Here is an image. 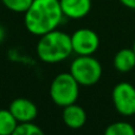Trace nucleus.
I'll return each instance as SVG.
<instances>
[{"mask_svg": "<svg viewBox=\"0 0 135 135\" xmlns=\"http://www.w3.org/2000/svg\"><path fill=\"white\" fill-rule=\"evenodd\" d=\"M64 17L69 19H82L91 9V0H59Z\"/></svg>", "mask_w": 135, "mask_h": 135, "instance_id": "nucleus-8", "label": "nucleus"}, {"mask_svg": "<svg viewBox=\"0 0 135 135\" xmlns=\"http://www.w3.org/2000/svg\"><path fill=\"white\" fill-rule=\"evenodd\" d=\"M18 126V121L9 109H0V135H12Z\"/></svg>", "mask_w": 135, "mask_h": 135, "instance_id": "nucleus-11", "label": "nucleus"}, {"mask_svg": "<svg viewBox=\"0 0 135 135\" xmlns=\"http://www.w3.org/2000/svg\"><path fill=\"white\" fill-rule=\"evenodd\" d=\"M114 107L123 116L135 115V86L128 82H121L114 86L112 93Z\"/></svg>", "mask_w": 135, "mask_h": 135, "instance_id": "nucleus-5", "label": "nucleus"}, {"mask_svg": "<svg viewBox=\"0 0 135 135\" xmlns=\"http://www.w3.org/2000/svg\"><path fill=\"white\" fill-rule=\"evenodd\" d=\"M79 95V84L70 72H62L50 84V97L55 104L66 107L76 103Z\"/></svg>", "mask_w": 135, "mask_h": 135, "instance_id": "nucleus-3", "label": "nucleus"}, {"mask_svg": "<svg viewBox=\"0 0 135 135\" xmlns=\"http://www.w3.org/2000/svg\"><path fill=\"white\" fill-rule=\"evenodd\" d=\"M123 6H126L127 8H131V9H135V0H120Z\"/></svg>", "mask_w": 135, "mask_h": 135, "instance_id": "nucleus-15", "label": "nucleus"}, {"mask_svg": "<svg viewBox=\"0 0 135 135\" xmlns=\"http://www.w3.org/2000/svg\"><path fill=\"white\" fill-rule=\"evenodd\" d=\"M5 36H6V31H5L4 26H2V25H0V43H1L2 40H4Z\"/></svg>", "mask_w": 135, "mask_h": 135, "instance_id": "nucleus-16", "label": "nucleus"}, {"mask_svg": "<svg viewBox=\"0 0 135 135\" xmlns=\"http://www.w3.org/2000/svg\"><path fill=\"white\" fill-rule=\"evenodd\" d=\"M70 74L79 85L90 86L96 84L102 76V65L91 56H78L70 64Z\"/></svg>", "mask_w": 135, "mask_h": 135, "instance_id": "nucleus-4", "label": "nucleus"}, {"mask_svg": "<svg viewBox=\"0 0 135 135\" xmlns=\"http://www.w3.org/2000/svg\"><path fill=\"white\" fill-rule=\"evenodd\" d=\"M24 14L25 27L39 37L57 30L64 18L59 0H33Z\"/></svg>", "mask_w": 135, "mask_h": 135, "instance_id": "nucleus-1", "label": "nucleus"}, {"mask_svg": "<svg viewBox=\"0 0 135 135\" xmlns=\"http://www.w3.org/2000/svg\"><path fill=\"white\" fill-rule=\"evenodd\" d=\"M33 0H1L7 9L16 13H25L31 6Z\"/></svg>", "mask_w": 135, "mask_h": 135, "instance_id": "nucleus-14", "label": "nucleus"}, {"mask_svg": "<svg viewBox=\"0 0 135 135\" xmlns=\"http://www.w3.org/2000/svg\"><path fill=\"white\" fill-rule=\"evenodd\" d=\"M63 122L71 129H79L86 122V113L81 105L72 103L63 108L62 113Z\"/></svg>", "mask_w": 135, "mask_h": 135, "instance_id": "nucleus-9", "label": "nucleus"}, {"mask_svg": "<svg viewBox=\"0 0 135 135\" xmlns=\"http://www.w3.org/2000/svg\"><path fill=\"white\" fill-rule=\"evenodd\" d=\"M12 135H45L43 129L35 124L33 122H25V123H18L17 128Z\"/></svg>", "mask_w": 135, "mask_h": 135, "instance_id": "nucleus-13", "label": "nucleus"}, {"mask_svg": "<svg viewBox=\"0 0 135 135\" xmlns=\"http://www.w3.org/2000/svg\"><path fill=\"white\" fill-rule=\"evenodd\" d=\"M133 50H134V52H135V40H134V44H133Z\"/></svg>", "mask_w": 135, "mask_h": 135, "instance_id": "nucleus-17", "label": "nucleus"}, {"mask_svg": "<svg viewBox=\"0 0 135 135\" xmlns=\"http://www.w3.org/2000/svg\"><path fill=\"white\" fill-rule=\"evenodd\" d=\"M9 112L12 113L18 123L33 122L38 115V108L31 100L24 97L16 98L9 104Z\"/></svg>", "mask_w": 135, "mask_h": 135, "instance_id": "nucleus-7", "label": "nucleus"}, {"mask_svg": "<svg viewBox=\"0 0 135 135\" xmlns=\"http://www.w3.org/2000/svg\"><path fill=\"white\" fill-rule=\"evenodd\" d=\"M103 135H135V128L127 121H117L110 123L104 129Z\"/></svg>", "mask_w": 135, "mask_h": 135, "instance_id": "nucleus-12", "label": "nucleus"}, {"mask_svg": "<svg viewBox=\"0 0 135 135\" xmlns=\"http://www.w3.org/2000/svg\"><path fill=\"white\" fill-rule=\"evenodd\" d=\"M70 37L72 51L77 56H91L100 46L98 35L90 28H78Z\"/></svg>", "mask_w": 135, "mask_h": 135, "instance_id": "nucleus-6", "label": "nucleus"}, {"mask_svg": "<svg viewBox=\"0 0 135 135\" xmlns=\"http://www.w3.org/2000/svg\"><path fill=\"white\" fill-rule=\"evenodd\" d=\"M36 49L40 61L49 64L65 61L74 52L71 37L59 30H54L40 36Z\"/></svg>", "mask_w": 135, "mask_h": 135, "instance_id": "nucleus-2", "label": "nucleus"}, {"mask_svg": "<svg viewBox=\"0 0 135 135\" xmlns=\"http://www.w3.org/2000/svg\"><path fill=\"white\" fill-rule=\"evenodd\" d=\"M114 68L120 72H129L135 68V52L132 49H121L114 56Z\"/></svg>", "mask_w": 135, "mask_h": 135, "instance_id": "nucleus-10", "label": "nucleus"}]
</instances>
